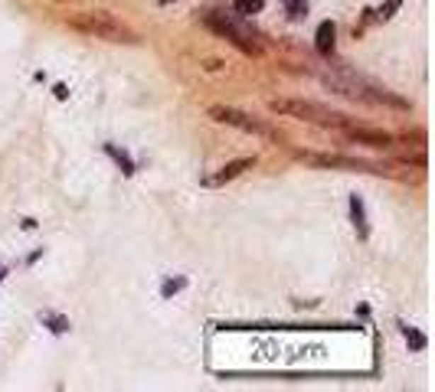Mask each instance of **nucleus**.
Wrapping results in <instances>:
<instances>
[{"label": "nucleus", "instance_id": "f257e3e1", "mask_svg": "<svg viewBox=\"0 0 435 392\" xmlns=\"http://www.w3.org/2000/svg\"><path fill=\"white\" fill-rule=\"evenodd\" d=\"M203 23L213 30L216 36L222 40H230L232 46H239L246 56H259L262 52V43H259V33L252 30L249 23H242L239 17H232V13H222V10H210L203 13Z\"/></svg>", "mask_w": 435, "mask_h": 392}, {"label": "nucleus", "instance_id": "f03ea898", "mask_svg": "<svg viewBox=\"0 0 435 392\" xmlns=\"http://www.w3.org/2000/svg\"><path fill=\"white\" fill-rule=\"evenodd\" d=\"M269 108L278 111V115H288V118L307 121V125H324V128H347V125H354L341 111H331L317 102H301V98H272Z\"/></svg>", "mask_w": 435, "mask_h": 392}, {"label": "nucleus", "instance_id": "7ed1b4c3", "mask_svg": "<svg viewBox=\"0 0 435 392\" xmlns=\"http://www.w3.org/2000/svg\"><path fill=\"white\" fill-rule=\"evenodd\" d=\"M69 26H76L82 33L95 36V40H108V43H125V46H135L137 43V33L128 30V26L115 20L111 13H102V10H92V13H79V17L69 20Z\"/></svg>", "mask_w": 435, "mask_h": 392}, {"label": "nucleus", "instance_id": "20e7f679", "mask_svg": "<svg viewBox=\"0 0 435 392\" xmlns=\"http://www.w3.org/2000/svg\"><path fill=\"white\" fill-rule=\"evenodd\" d=\"M210 115H213L220 125H232V128L246 131V134H256V137H265V141H278V131H275L272 125H265V121L252 118V115H246V111L222 108V105H216V108H210Z\"/></svg>", "mask_w": 435, "mask_h": 392}, {"label": "nucleus", "instance_id": "39448f33", "mask_svg": "<svg viewBox=\"0 0 435 392\" xmlns=\"http://www.w3.org/2000/svg\"><path fill=\"white\" fill-rule=\"evenodd\" d=\"M305 161L317 163V167H341V171H363V173H386L383 167H373L367 161H347V157H317V154H301Z\"/></svg>", "mask_w": 435, "mask_h": 392}, {"label": "nucleus", "instance_id": "423d86ee", "mask_svg": "<svg viewBox=\"0 0 435 392\" xmlns=\"http://www.w3.org/2000/svg\"><path fill=\"white\" fill-rule=\"evenodd\" d=\"M350 141H357V144H367V147H390L392 137L386 131H376V128H363V125H347L341 128Z\"/></svg>", "mask_w": 435, "mask_h": 392}, {"label": "nucleus", "instance_id": "0eeeda50", "mask_svg": "<svg viewBox=\"0 0 435 392\" xmlns=\"http://www.w3.org/2000/svg\"><path fill=\"white\" fill-rule=\"evenodd\" d=\"M252 157H242V161H232V163H226V167H222L220 173H216V177H206L203 183L206 187H220V183H226V180H232V177H239L242 171H246V167H252Z\"/></svg>", "mask_w": 435, "mask_h": 392}, {"label": "nucleus", "instance_id": "6e6552de", "mask_svg": "<svg viewBox=\"0 0 435 392\" xmlns=\"http://www.w3.org/2000/svg\"><path fill=\"white\" fill-rule=\"evenodd\" d=\"M334 40H337V26H334L331 20H324V23L317 26V33H315V50L321 52V56H331Z\"/></svg>", "mask_w": 435, "mask_h": 392}, {"label": "nucleus", "instance_id": "1a4fd4ad", "mask_svg": "<svg viewBox=\"0 0 435 392\" xmlns=\"http://www.w3.org/2000/svg\"><path fill=\"white\" fill-rule=\"evenodd\" d=\"M350 216H354V226H357V236H360V239H367V236H370L367 213H363V203H360L357 196H350Z\"/></svg>", "mask_w": 435, "mask_h": 392}, {"label": "nucleus", "instance_id": "9d476101", "mask_svg": "<svg viewBox=\"0 0 435 392\" xmlns=\"http://www.w3.org/2000/svg\"><path fill=\"white\" fill-rule=\"evenodd\" d=\"M105 151H108L111 157H115V161L121 163V171H125V173H135V161H131V157H128V154H125V151H118V147H115V144H105Z\"/></svg>", "mask_w": 435, "mask_h": 392}, {"label": "nucleus", "instance_id": "9b49d317", "mask_svg": "<svg viewBox=\"0 0 435 392\" xmlns=\"http://www.w3.org/2000/svg\"><path fill=\"white\" fill-rule=\"evenodd\" d=\"M285 7H288L291 20H301L307 13V0H285Z\"/></svg>", "mask_w": 435, "mask_h": 392}, {"label": "nucleus", "instance_id": "f8f14e48", "mask_svg": "<svg viewBox=\"0 0 435 392\" xmlns=\"http://www.w3.org/2000/svg\"><path fill=\"white\" fill-rule=\"evenodd\" d=\"M402 337H406V343H409L412 350H422V347H426V337H422L419 330H412V327H402Z\"/></svg>", "mask_w": 435, "mask_h": 392}, {"label": "nucleus", "instance_id": "ddd939ff", "mask_svg": "<svg viewBox=\"0 0 435 392\" xmlns=\"http://www.w3.org/2000/svg\"><path fill=\"white\" fill-rule=\"evenodd\" d=\"M265 0H236V10L239 13H256V10H262Z\"/></svg>", "mask_w": 435, "mask_h": 392}, {"label": "nucleus", "instance_id": "4468645a", "mask_svg": "<svg viewBox=\"0 0 435 392\" xmlns=\"http://www.w3.org/2000/svg\"><path fill=\"white\" fill-rule=\"evenodd\" d=\"M400 4H402V0H386L383 7H380V13H376V17H380V20H390L392 13L400 10Z\"/></svg>", "mask_w": 435, "mask_h": 392}, {"label": "nucleus", "instance_id": "2eb2a0df", "mask_svg": "<svg viewBox=\"0 0 435 392\" xmlns=\"http://www.w3.org/2000/svg\"><path fill=\"white\" fill-rule=\"evenodd\" d=\"M183 284H187L183 278H177V282H167V284H164V294H174V291H180Z\"/></svg>", "mask_w": 435, "mask_h": 392}, {"label": "nucleus", "instance_id": "dca6fc26", "mask_svg": "<svg viewBox=\"0 0 435 392\" xmlns=\"http://www.w3.org/2000/svg\"><path fill=\"white\" fill-rule=\"evenodd\" d=\"M157 4H174V0H157Z\"/></svg>", "mask_w": 435, "mask_h": 392}, {"label": "nucleus", "instance_id": "f3484780", "mask_svg": "<svg viewBox=\"0 0 435 392\" xmlns=\"http://www.w3.org/2000/svg\"><path fill=\"white\" fill-rule=\"evenodd\" d=\"M0 282H4V268H0Z\"/></svg>", "mask_w": 435, "mask_h": 392}]
</instances>
